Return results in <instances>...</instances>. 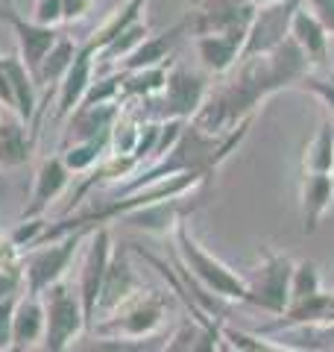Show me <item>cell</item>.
Segmentation results:
<instances>
[{"label":"cell","instance_id":"cell-1","mask_svg":"<svg viewBox=\"0 0 334 352\" xmlns=\"http://www.w3.org/2000/svg\"><path fill=\"white\" fill-rule=\"evenodd\" d=\"M311 74V65L302 50L287 38L273 53L252 59H241L229 74L211 82L203 109L194 115L191 124L208 135H229L241 124L255 118V112L285 88H296Z\"/></svg>","mask_w":334,"mask_h":352},{"label":"cell","instance_id":"cell-2","mask_svg":"<svg viewBox=\"0 0 334 352\" xmlns=\"http://www.w3.org/2000/svg\"><path fill=\"white\" fill-rule=\"evenodd\" d=\"M208 91H211V74H205L203 68H191L185 62H170L164 88L150 100L138 103L141 120H155V124L182 120V124H188L203 109Z\"/></svg>","mask_w":334,"mask_h":352},{"label":"cell","instance_id":"cell-3","mask_svg":"<svg viewBox=\"0 0 334 352\" xmlns=\"http://www.w3.org/2000/svg\"><path fill=\"white\" fill-rule=\"evenodd\" d=\"M173 238H176V250H179L185 276H194L208 294L220 296V300H229V302L247 300V282H243V276L199 244L185 220L173 229Z\"/></svg>","mask_w":334,"mask_h":352},{"label":"cell","instance_id":"cell-4","mask_svg":"<svg viewBox=\"0 0 334 352\" xmlns=\"http://www.w3.org/2000/svg\"><path fill=\"white\" fill-rule=\"evenodd\" d=\"M291 273H293V258L276 250H264L258 261L249 267L243 276L247 282V305L258 308L264 314L282 317L291 305Z\"/></svg>","mask_w":334,"mask_h":352},{"label":"cell","instance_id":"cell-5","mask_svg":"<svg viewBox=\"0 0 334 352\" xmlns=\"http://www.w3.org/2000/svg\"><path fill=\"white\" fill-rule=\"evenodd\" d=\"M167 323V296L162 291L144 288L138 296H132L118 311H111L103 320H97L91 332L111 335V338H159Z\"/></svg>","mask_w":334,"mask_h":352},{"label":"cell","instance_id":"cell-6","mask_svg":"<svg viewBox=\"0 0 334 352\" xmlns=\"http://www.w3.org/2000/svg\"><path fill=\"white\" fill-rule=\"evenodd\" d=\"M85 238L88 235L82 232H71L56 241H47V244L32 247L21 258V264H24V294L41 296L56 282H65V273L71 270L76 250H80V244H85Z\"/></svg>","mask_w":334,"mask_h":352},{"label":"cell","instance_id":"cell-7","mask_svg":"<svg viewBox=\"0 0 334 352\" xmlns=\"http://www.w3.org/2000/svg\"><path fill=\"white\" fill-rule=\"evenodd\" d=\"M41 300H44V311H47L41 352H68L74 340L82 332H88L76 288L68 282H56L53 288L41 294Z\"/></svg>","mask_w":334,"mask_h":352},{"label":"cell","instance_id":"cell-8","mask_svg":"<svg viewBox=\"0 0 334 352\" xmlns=\"http://www.w3.org/2000/svg\"><path fill=\"white\" fill-rule=\"evenodd\" d=\"M111 252H115V244H111L109 226L94 229V232L85 238L80 273H76V296H80V302H82L88 332H91L97 323V302H100V291H103V279H106Z\"/></svg>","mask_w":334,"mask_h":352},{"label":"cell","instance_id":"cell-9","mask_svg":"<svg viewBox=\"0 0 334 352\" xmlns=\"http://www.w3.org/2000/svg\"><path fill=\"white\" fill-rule=\"evenodd\" d=\"M255 9L249 0H199L194 12H188V36H220V32H238L252 27Z\"/></svg>","mask_w":334,"mask_h":352},{"label":"cell","instance_id":"cell-10","mask_svg":"<svg viewBox=\"0 0 334 352\" xmlns=\"http://www.w3.org/2000/svg\"><path fill=\"white\" fill-rule=\"evenodd\" d=\"M302 3L305 0H282V3H273V6H261L252 18L241 59L264 56V53H273L278 44H285L287 36H291V21Z\"/></svg>","mask_w":334,"mask_h":352},{"label":"cell","instance_id":"cell-11","mask_svg":"<svg viewBox=\"0 0 334 352\" xmlns=\"http://www.w3.org/2000/svg\"><path fill=\"white\" fill-rule=\"evenodd\" d=\"M0 21H3V24H9V30L15 32L18 56L24 59V65L30 68V74H36L38 65H41V59L50 53V47H53L56 41H59L62 32L56 30V27H44V24H38V21L18 15L12 6L3 3V0H0Z\"/></svg>","mask_w":334,"mask_h":352},{"label":"cell","instance_id":"cell-12","mask_svg":"<svg viewBox=\"0 0 334 352\" xmlns=\"http://www.w3.org/2000/svg\"><path fill=\"white\" fill-rule=\"evenodd\" d=\"M144 291V279L138 276L135 264H132L126 250H115L103 279V291H100L97 302V320H103L111 311H118L124 302H129L132 296H138Z\"/></svg>","mask_w":334,"mask_h":352},{"label":"cell","instance_id":"cell-13","mask_svg":"<svg viewBox=\"0 0 334 352\" xmlns=\"http://www.w3.org/2000/svg\"><path fill=\"white\" fill-rule=\"evenodd\" d=\"M97 76V53L88 47L85 41H80V50L74 56V65L65 74V80L56 88V120H68L80 103L85 100L88 88H91Z\"/></svg>","mask_w":334,"mask_h":352},{"label":"cell","instance_id":"cell-14","mask_svg":"<svg viewBox=\"0 0 334 352\" xmlns=\"http://www.w3.org/2000/svg\"><path fill=\"white\" fill-rule=\"evenodd\" d=\"M71 170L68 164L62 162V156H47L41 159L38 170H36V179H32V191H30V200L24 206L18 220H36V217H44V212L59 200L62 191L71 185Z\"/></svg>","mask_w":334,"mask_h":352},{"label":"cell","instance_id":"cell-15","mask_svg":"<svg viewBox=\"0 0 334 352\" xmlns=\"http://www.w3.org/2000/svg\"><path fill=\"white\" fill-rule=\"evenodd\" d=\"M247 36H249L247 30H238V32H220V36H199V38H194L199 68H203L205 74H211V76L229 74L241 62Z\"/></svg>","mask_w":334,"mask_h":352},{"label":"cell","instance_id":"cell-16","mask_svg":"<svg viewBox=\"0 0 334 352\" xmlns=\"http://www.w3.org/2000/svg\"><path fill=\"white\" fill-rule=\"evenodd\" d=\"M120 112H124V109L118 103H97V106L82 103L68 118L65 144H76V141H111V129H115Z\"/></svg>","mask_w":334,"mask_h":352},{"label":"cell","instance_id":"cell-17","mask_svg":"<svg viewBox=\"0 0 334 352\" xmlns=\"http://www.w3.org/2000/svg\"><path fill=\"white\" fill-rule=\"evenodd\" d=\"M334 206V173H302L299 179V214H302V232H317L322 217Z\"/></svg>","mask_w":334,"mask_h":352},{"label":"cell","instance_id":"cell-18","mask_svg":"<svg viewBox=\"0 0 334 352\" xmlns=\"http://www.w3.org/2000/svg\"><path fill=\"white\" fill-rule=\"evenodd\" d=\"M182 36H188V21L185 18H179L173 27L155 32V36H147L135 47L132 56H126L124 62H120L118 71H144V68H159V65L170 62L176 44H179Z\"/></svg>","mask_w":334,"mask_h":352},{"label":"cell","instance_id":"cell-19","mask_svg":"<svg viewBox=\"0 0 334 352\" xmlns=\"http://www.w3.org/2000/svg\"><path fill=\"white\" fill-rule=\"evenodd\" d=\"M38 132L30 129L15 112H0V168H21L32 159Z\"/></svg>","mask_w":334,"mask_h":352},{"label":"cell","instance_id":"cell-20","mask_svg":"<svg viewBox=\"0 0 334 352\" xmlns=\"http://www.w3.org/2000/svg\"><path fill=\"white\" fill-rule=\"evenodd\" d=\"M6 65V76H9V88H12V112L24 120V124H38L41 118V106H38V85L32 80L30 68L24 65V59L15 53H6L3 56Z\"/></svg>","mask_w":334,"mask_h":352},{"label":"cell","instance_id":"cell-21","mask_svg":"<svg viewBox=\"0 0 334 352\" xmlns=\"http://www.w3.org/2000/svg\"><path fill=\"white\" fill-rule=\"evenodd\" d=\"M44 329H47V311H44V300L41 296H30L24 294L15 305V317H12V349L24 352L38 346L44 340Z\"/></svg>","mask_w":334,"mask_h":352},{"label":"cell","instance_id":"cell-22","mask_svg":"<svg viewBox=\"0 0 334 352\" xmlns=\"http://www.w3.org/2000/svg\"><path fill=\"white\" fill-rule=\"evenodd\" d=\"M291 38L299 50H302V56L308 59L311 68H322L329 59V32L322 30V24L305 9V3L299 6V12L293 15L291 21Z\"/></svg>","mask_w":334,"mask_h":352},{"label":"cell","instance_id":"cell-23","mask_svg":"<svg viewBox=\"0 0 334 352\" xmlns=\"http://www.w3.org/2000/svg\"><path fill=\"white\" fill-rule=\"evenodd\" d=\"M76 50H80V44H76L71 36H59V41H56L47 56L41 59L38 71L32 74L36 85L44 88V91H47V97L56 94V88H59V82L65 80V74H68V68L74 65Z\"/></svg>","mask_w":334,"mask_h":352},{"label":"cell","instance_id":"cell-24","mask_svg":"<svg viewBox=\"0 0 334 352\" xmlns=\"http://www.w3.org/2000/svg\"><path fill=\"white\" fill-rule=\"evenodd\" d=\"M147 3H150V0H124V6H118L115 12H111L103 24H100L91 36L85 38V44L100 56V50H106L109 44L115 41L129 24H135V21L144 18V9H147Z\"/></svg>","mask_w":334,"mask_h":352},{"label":"cell","instance_id":"cell-25","mask_svg":"<svg viewBox=\"0 0 334 352\" xmlns=\"http://www.w3.org/2000/svg\"><path fill=\"white\" fill-rule=\"evenodd\" d=\"M170 62L159 65V68H144V71H120V106L141 103V100H150V97L159 94L167 82Z\"/></svg>","mask_w":334,"mask_h":352},{"label":"cell","instance_id":"cell-26","mask_svg":"<svg viewBox=\"0 0 334 352\" xmlns=\"http://www.w3.org/2000/svg\"><path fill=\"white\" fill-rule=\"evenodd\" d=\"M302 173H334V118H322L302 147Z\"/></svg>","mask_w":334,"mask_h":352},{"label":"cell","instance_id":"cell-27","mask_svg":"<svg viewBox=\"0 0 334 352\" xmlns=\"http://www.w3.org/2000/svg\"><path fill=\"white\" fill-rule=\"evenodd\" d=\"M162 344H164L162 335L132 340V338H111V335H100V332H82L71 344L68 352H159Z\"/></svg>","mask_w":334,"mask_h":352},{"label":"cell","instance_id":"cell-28","mask_svg":"<svg viewBox=\"0 0 334 352\" xmlns=\"http://www.w3.org/2000/svg\"><path fill=\"white\" fill-rule=\"evenodd\" d=\"M109 150H111V141H76V144H65L59 150V156L68 164L71 173H88L109 156Z\"/></svg>","mask_w":334,"mask_h":352},{"label":"cell","instance_id":"cell-29","mask_svg":"<svg viewBox=\"0 0 334 352\" xmlns=\"http://www.w3.org/2000/svg\"><path fill=\"white\" fill-rule=\"evenodd\" d=\"M223 340L235 349V352H305V349H293L285 344H276L267 335L258 332H243V329H232V326H220Z\"/></svg>","mask_w":334,"mask_h":352},{"label":"cell","instance_id":"cell-30","mask_svg":"<svg viewBox=\"0 0 334 352\" xmlns=\"http://www.w3.org/2000/svg\"><path fill=\"white\" fill-rule=\"evenodd\" d=\"M322 291V276H320V267L317 261L302 258V261H293V273H291V305L293 302H305L311 296H317ZM287 305V308H291Z\"/></svg>","mask_w":334,"mask_h":352},{"label":"cell","instance_id":"cell-31","mask_svg":"<svg viewBox=\"0 0 334 352\" xmlns=\"http://www.w3.org/2000/svg\"><path fill=\"white\" fill-rule=\"evenodd\" d=\"M12 296H24V264L21 258L0 264V302L12 300Z\"/></svg>","mask_w":334,"mask_h":352},{"label":"cell","instance_id":"cell-32","mask_svg":"<svg viewBox=\"0 0 334 352\" xmlns=\"http://www.w3.org/2000/svg\"><path fill=\"white\" fill-rule=\"evenodd\" d=\"M220 340H223L220 338V323L214 320V317H203L188 352H220Z\"/></svg>","mask_w":334,"mask_h":352},{"label":"cell","instance_id":"cell-33","mask_svg":"<svg viewBox=\"0 0 334 352\" xmlns=\"http://www.w3.org/2000/svg\"><path fill=\"white\" fill-rule=\"evenodd\" d=\"M299 88L308 91V94H314L317 100L329 109V118H334V76H331V80H320V76L308 74L305 80L299 82Z\"/></svg>","mask_w":334,"mask_h":352},{"label":"cell","instance_id":"cell-34","mask_svg":"<svg viewBox=\"0 0 334 352\" xmlns=\"http://www.w3.org/2000/svg\"><path fill=\"white\" fill-rule=\"evenodd\" d=\"M30 18L44 27H59L62 24V0H36Z\"/></svg>","mask_w":334,"mask_h":352},{"label":"cell","instance_id":"cell-35","mask_svg":"<svg viewBox=\"0 0 334 352\" xmlns=\"http://www.w3.org/2000/svg\"><path fill=\"white\" fill-rule=\"evenodd\" d=\"M21 296H12V300L0 302V352L12 349V317H15V305Z\"/></svg>","mask_w":334,"mask_h":352},{"label":"cell","instance_id":"cell-36","mask_svg":"<svg viewBox=\"0 0 334 352\" xmlns=\"http://www.w3.org/2000/svg\"><path fill=\"white\" fill-rule=\"evenodd\" d=\"M305 9L320 21L329 36H334V0H305Z\"/></svg>","mask_w":334,"mask_h":352},{"label":"cell","instance_id":"cell-37","mask_svg":"<svg viewBox=\"0 0 334 352\" xmlns=\"http://www.w3.org/2000/svg\"><path fill=\"white\" fill-rule=\"evenodd\" d=\"M94 0H62V24H76L91 12Z\"/></svg>","mask_w":334,"mask_h":352},{"label":"cell","instance_id":"cell-38","mask_svg":"<svg viewBox=\"0 0 334 352\" xmlns=\"http://www.w3.org/2000/svg\"><path fill=\"white\" fill-rule=\"evenodd\" d=\"M0 106L12 112V88H9V76H6L3 56H0Z\"/></svg>","mask_w":334,"mask_h":352},{"label":"cell","instance_id":"cell-39","mask_svg":"<svg viewBox=\"0 0 334 352\" xmlns=\"http://www.w3.org/2000/svg\"><path fill=\"white\" fill-rule=\"evenodd\" d=\"M249 3L255 9H261V6H273V3H282V0H249Z\"/></svg>","mask_w":334,"mask_h":352},{"label":"cell","instance_id":"cell-40","mask_svg":"<svg viewBox=\"0 0 334 352\" xmlns=\"http://www.w3.org/2000/svg\"><path fill=\"white\" fill-rule=\"evenodd\" d=\"M191 3H199V0H191Z\"/></svg>","mask_w":334,"mask_h":352},{"label":"cell","instance_id":"cell-41","mask_svg":"<svg viewBox=\"0 0 334 352\" xmlns=\"http://www.w3.org/2000/svg\"><path fill=\"white\" fill-rule=\"evenodd\" d=\"M9 352H18V349H9Z\"/></svg>","mask_w":334,"mask_h":352},{"label":"cell","instance_id":"cell-42","mask_svg":"<svg viewBox=\"0 0 334 352\" xmlns=\"http://www.w3.org/2000/svg\"><path fill=\"white\" fill-rule=\"evenodd\" d=\"M0 112H3V106H0Z\"/></svg>","mask_w":334,"mask_h":352}]
</instances>
